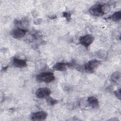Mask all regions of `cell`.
<instances>
[{"mask_svg": "<svg viewBox=\"0 0 121 121\" xmlns=\"http://www.w3.org/2000/svg\"><path fill=\"white\" fill-rule=\"evenodd\" d=\"M94 38L91 35H86L84 36H81L80 38V43L84 46L87 47L89 46L94 41Z\"/></svg>", "mask_w": 121, "mask_h": 121, "instance_id": "obj_3", "label": "cell"}, {"mask_svg": "<svg viewBox=\"0 0 121 121\" xmlns=\"http://www.w3.org/2000/svg\"><path fill=\"white\" fill-rule=\"evenodd\" d=\"M87 101L88 103L90 104V105H91L93 108H95L98 106L99 105L98 101L97 99L95 97H89L87 98Z\"/></svg>", "mask_w": 121, "mask_h": 121, "instance_id": "obj_10", "label": "cell"}, {"mask_svg": "<svg viewBox=\"0 0 121 121\" xmlns=\"http://www.w3.org/2000/svg\"><path fill=\"white\" fill-rule=\"evenodd\" d=\"M89 11L90 13L94 16H99L103 15L101 9V5L100 4H97L93 6L90 9Z\"/></svg>", "mask_w": 121, "mask_h": 121, "instance_id": "obj_7", "label": "cell"}, {"mask_svg": "<svg viewBox=\"0 0 121 121\" xmlns=\"http://www.w3.org/2000/svg\"><path fill=\"white\" fill-rule=\"evenodd\" d=\"M36 79L40 82L50 83L55 79L54 74L52 72H43L36 76Z\"/></svg>", "mask_w": 121, "mask_h": 121, "instance_id": "obj_1", "label": "cell"}, {"mask_svg": "<svg viewBox=\"0 0 121 121\" xmlns=\"http://www.w3.org/2000/svg\"><path fill=\"white\" fill-rule=\"evenodd\" d=\"M121 73L120 72H116L112 74L111 76V80L113 82H117L121 78Z\"/></svg>", "mask_w": 121, "mask_h": 121, "instance_id": "obj_11", "label": "cell"}, {"mask_svg": "<svg viewBox=\"0 0 121 121\" xmlns=\"http://www.w3.org/2000/svg\"><path fill=\"white\" fill-rule=\"evenodd\" d=\"M63 16L66 18L67 21H69L71 19V14L69 12H63Z\"/></svg>", "mask_w": 121, "mask_h": 121, "instance_id": "obj_15", "label": "cell"}, {"mask_svg": "<svg viewBox=\"0 0 121 121\" xmlns=\"http://www.w3.org/2000/svg\"><path fill=\"white\" fill-rule=\"evenodd\" d=\"M47 114L43 111H40L33 113L31 115V119L33 121H43L46 119Z\"/></svg>", "mask_w": 121, "mask_h": 121, "instance_id": "obj_6", "label": "cell"}, {"mask_svg": "<svg viewBox=\"0 0 121 121\" xmlns=\"http://www.w3.org/2000/svg\"><path fill=\"white\" fill-rule=\"evenodd\" d=\"M66 65L67 64L64 63H57L53 66V69L56 70L60 71H63L66 70Z\"/></svg>", "mask_w": 121, "mask_h": 121, "instance_id": "obj_9", "label": "cell"}, {"mask_svg": "<svg viewBox=\"0 0 121 121\" xmlns=\"http://www.w3.org/2000/svg\"><path fill=\"white\" fill-rule=\"evenodd\" d=\"M46 101H47V103L51 105H53L55 104H57L58 102L57 100H56L49 96L47 97V98L46 99Z\"/></svg>", "mask_w": 121, "mask_h": 121, "instance_id": "obj_14", "label": "cell"}, {"mask_svg": "<svg viewBox=\"0 0 121 121\" xmlns=\"http://www.w3.org/2000/svg\"><path fill=\"white\" fill-rule=\"evenodd\" d=\"M112 18L115 21H119L121 18V12L118 11L115 12L112 16Z\"/></svg>", "mask_w": 121, "mask_h": 121, "instance_id": "obj_12", "label": "cell"}, {"mask_svg": "<svg viewBox=\"0 0 121 121\" xmlns=\"http://www.w3.org/2000/svg\"><path fill=\"white\" fill-rule=\"evenodd\" d=\"M13 62L15 66L17 68H22L23 67H25L27 65L26 62L25 60L17 59V58H14L13 60Z\"/></svg>", "mask_w": 121, "mask_h": 121, "instance_id": "obj_8", "label": "cell"}, {"mask_svg": "<svg viewBox=\"0 0 121 121\" xmlns=\"http://www.w3.org/2000/svg\"><path fill=\"white\" fill-rule=\"evenodd\" d=\"M50 17L51 18V19H53V18H56V17L55 16H54V15H52V17Z\"/></svg>", "mask_w": 121, "mask_h": 121, "instance_id": "obj_17", "label": "cell"}, {"mask_svg": "<svg viewBox=\"0 0 121 121\" xmlns=\"http://www.w3.org/2000/svg\"><path fill=\"white\" fill-rule=\"evenodd\" d=\"M26 29L18 28L13 30L11 32V35L15 38H20L26 35Z\"/></svg>", "mask_w": 121, "mask_h": 121, "instance_id": "obj_5", "label": "cell"}, {"mask_svg": "<svg viewBox=\"0 0 121 121\" xmlns=\"http://www.w3.org/2000/svg\"><path fill=\"white\" fill-rule=\"evenodd\" d=\"M100 63L101 62L99 60H92L85 63V68L87 71L92 72L97 68Z\"/></svg>", "mask_w": 121, "mask_h": 121, "instance_id": "obj_2", "label": "cell"}, {"mask_svg": "<svg viewBox=\"0 0 121 121\" xmlns=\"http://www.w3.org/2000/svg\"><path fill=\"white\" fill-rule=\"evenodd\" d=\"M101 9L103 14L107 13L110 10V6L107 4H104L101 5Z\"/></svg>", "mask_w": 121, "mask_h": 121, "instance_id": "obj_13", "label": "cell"}, {"mask_svg": "<svg viewBox=\"0 0 121 121\" xmlns=\"http://www.w3.org/2000/svg\"><path fill=\"white\" fill-rule=\"evenodd\" d=\"M51 93V90L47 87H42L38 88L36 92V95L37 97L43 98L48 97Z\"/></svg>", "mask_w": 121, "mask_h": 121, "instance_id": "obj_4", "label": "cell"}, {"mask_svg": "<svg viewBox=\"0 0 121 121\" xmlns=\"http://www.w3.org/2000/svg\"><path fill=\"white\" fill-rule=\"evenodd\" d=\"M115 95L119 99H121V89H119L118 90L114 92Z\"/></svg>", "mask_w": 121, "mask_h": 121, "instance_id": "obj_16", "label": "cell"}]
</instances>
